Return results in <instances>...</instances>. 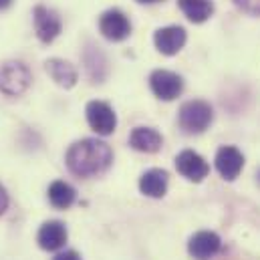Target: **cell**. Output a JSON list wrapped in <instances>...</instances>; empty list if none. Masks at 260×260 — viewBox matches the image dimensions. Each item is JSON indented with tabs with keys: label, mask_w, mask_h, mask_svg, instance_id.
I'll return each instance as SVG.
<instances>
[{
	"label": "cell",
	"mask_w": 260,
	"mask_h": 260,
	"mask_svg": "<svg viewBox=\"0 0 260 260\" xmlns=\"http://www.w3.org/2000/svg\"><path fill=\"white\" fill-rule=\"evenodd\" d=\"M67 168L79 178H93L103 174L111 161L113 151L105 141L99 139H81L73 143L67 151Z\"/></svg>",
	"instance_id": "obj_1"
},
{
	"label": "cell",
	"mask_w": 260,
	"mask_h": 260,
	"mask_svg": "<svg viewBox=\"0 0 260 260\" xmlns=\"http://www.w3.org/2000/svg\"><path fill=\"white\" fill-rule=\"evenodd\" d=\"M214 119V111L212 107L206 103V101H188L182 105L180 109V115H178V121H180V127L186 131V133H202L210 127Z\"/></svg>",
	"instance_id": "obj_2"
},
{
	"label": "cell",
	"mask_w": 260,
	"mask_h": 260,
	"mask_svg": "<svg viewBox=\"0 0 260 260\" xmlns=\"http://www.w3.org/2000/svg\"><path fill=\"white\" fill-rule=\"evenodd\" d=\"M30 81H32L30 71L22 63L10 61V63H4L0 67V91L4 95H8V97L22 95L28 89Z\"/></svg>",
	"instance_id": "obj_3"
},
{
	"label": "cell",
	"mask_w": 260,
	"mask_h": 260,
	"mask_svg": "<svg viewBox=\"0 0 260 260\" xmlns=\"http://www.w3.org/2000/svg\"><path fill=\"white\" fill-rule=\"evenodd\" d=\"M85 113H87V121H89L91 129L99 135H111L117 127L115 111L105 101H91L87 105Z\"/></svg>",
	"instance_id": "obj_4"
},
{
	"label": "cell",
	"mask_w": 260,
	"mask_h": 260,
	"mask_svg": "<svg viewBox=\"0 0 260 260\" xmlns=\"http://www.w3.org/2000/svg\"><path fill=\"white\" fill-rule=\"evenodd\" d=\"M149 87L153 91V95L157 99H164V101H174L182 89H184V81L180 75L172 73V71H153L151 77H149Z\"/></svg>",
	"instance_id": "obj_5"
},
{
	"label": "cell",
	"mask_w": 260,
	"mask_h": 260,
	"mask_svg": "<svg viewBox=\"0 0 260 260\" xmlns=\"http://www.w3.org/2000/svg\"><path fill=\"white\" fill-rule=\"evenodd\" d=\"M99 30L109 41H123V39L129 37L131 22L121 10L113 8V10H107L99 18Z\"/></svg>",
	"instance_id": "obj_6"
},
{
	"label": "cell",
	"mask_w": 260,
	"mask_h": 260,
	"mask_svg": "<svg viewBox=\"0 0 260 260\" xmlns=\"http://www.w3.org/2000/svg\"><path fill=\"white\" fill-rule=\"evenodd\" d=\"M176 168H178V172H180L186 180H190V182H202V180L210 174L208 161H206L200 153L192 151V149H186V151H182V153L176 157Z\"/></svg>",
	"instance_id": "obj_7"
},
{
	"label": "cell",
	"mask_w": 260,
	"mask_h": 260,
	"mask_svg": "<svg viewBox=\"0 0 260 260\" xmlns=\"http://www.w3.org/2000/svg\"><path fill=\"white\" fill-rule=\"evenodd\" d=\"M242 168H244V155L236 147L224 145V147L218 149V153H216V170L224 180H228V182L236 180L240 176Z\"/></svg>",
	"instance_id": "obj_8"
},
{
	"label": "cell",
	"mask_w": 260,
	"mask_h": 260,
	"mask_svg": "<svg viewBox=\"0 0 260 260\" xmlns=\"http://www.w3.org/2000/svg\"><path fill=\"white\" fill-rule=\"evenodd\" d=\"M220 248H222L220 236L216 232H208V230L196 232L188 242V252L196 260H210L220 252Z\"/></svg>",
	"instance_id": "obj_9"
},
{
	"label": "cell",
	"mask_w": 260,
	"mask_h": 260,
	"mask_svg": "<svg viewBox=\"0 0 260 260\" xmlns=\"http://www.w3.org/2000/svg\"><path fill=\"white\" fill-rule=\"evenodd\" d=\"M61 18L45 8V6H37L35 8V30H37V37L43 41V43H53L59 32H61Z\"/></svg>",
	"instance_id": "obj_10"
},
{
	"label": "cell",
	"mask_w": 260,
	"mask_h": 260,
	"mask_svg": "<svg viewBox=\"0 0 260 260\" xmlns=\"http://www.w3.org/2000/svg\"><path fill=\"white\" fill-rule=\"evenodd\" d=\"M153 43L157 47V51L161 55H176L182 51V47L186 45V30L182 26H166V28H159L153 37Z\"/></svg>",
	"instance_id": "obj_11"
},
{
	"label": "cell",
	"mask_w": 260,
	"mask_h": 260,
	"mask_svg": "<svg viewBox=\"0 0 260 260\" xmlns=\"http://www.w3.org/2000/svg\"><path fill=\"white\" fill-rule=\"evenodd\" d=\"M67 228L63 222H59V220H51V222H45L43 226H41V230H39V236H37V240H39V246L43 248V250H59V248H63L67 242Z\"/></svg>",
	"instance_id": "obj_12"
},
{
	"label": "cell",
	"mask_w": 260,
	"mask_h": 260,
	"mask_svg": "<svg viewBox=\"0 0 260 260\" xmlns=\"http://www.w3.org/2000/svg\"><path fill=\"white\" fill-rule=\"evenodd\" d=\"M168 180L166 170H147L139 180V190L149 198H164L168 192Z\"/></svg>",
	"instance_id": "obj_13"
},
{
	"label": "cell",
	"mask_w": 260,
	"mask_h": 260,
	"mask_svg": "<svg viewBox=\"0 0 260 260\" xmlns=\"http://www.w3.org/2000/svg\"><path fill=\"white\" fill-rule=\"evenodd\" d=\"M129 145L135 151L155 153L161 147V135L151 127H135L129 135Z\"/></svg>",
	"instance_id": "obj_14"
},
{
	"label": "cell",
	"mask_w": 260,
	"mask_h": 260,
	"mask_svg": "<svg viewBox=\"0 0 260 260\" xmlns=\"http://www.w3.org/2000/svg\"><path fill=\"white\" fill-rule=\"evenodd\" d=\"M47 73L53 77V81L65 89H71L77 83V71L75 67L61 59H51L47 61Z\"/></svg>",
	"instance_id": "obj_15"
},
{
	"label": "cell",
	"mask_w": 260,
	"mask_h": 260,
	"mask_svg": "<svg viewBox=\"0 0 260 260\" xmlns=\"http://www.w3.org/2000/svg\"><path fill=\"white\" fill-rule=\"evenodd\" d=\"M178 4L192 22H204L214 12L212 0H178Z\"/></svg>",
	"instance_id": "obj_16"
},
{
	"label": "cell",
	"mask_w": 260,
	"mask_h": 260,
	"mask_svg": "<svg viewBox=\"0 0 260 260\" xmlns=\"http://www.w3.org/2000/svg\"><path fill=\"white\" fill-rule=\"evenodd\" d=\"M75 198H77L75 188H73L71 184L63 182V180L53 182L51 188H49V202H51L55 208H59V210H65L69 206H73Z\"/></svg>",
	"instance_id": "obj_17"
},
{
	"label": "cell",
	"mask_w": 260,
	"mask_h": 260,
	"mask_svg": "<svg viewBox=\"0 0 260 260\" xmlns=\"http://www.w3.org/2000/svg\"><path fill=\"white\" fill-rule=\"evenodd\" d=\"M234 4L250 14H260V0H234Z\"/></svg>",
	"instance_id": "obj_18"
},
{
	"label": "cell",
	"mask_w": 260,
	"mask_h": 260,
	"mask_svg": "<svg viewBox=\"0 0 260 260\" xmlns=\"http://www.w3.org/2000/svg\"><path fill=\"white\" fill-rule=\"evenodd\" d=\"M55 260H81V256L75 252V250H65V252H61V254H57Z\"/></svg>",
	"instance_id": "obj_19"
},
{
	"label": "cell",
	"mask_w": 260,
	"mask_h": 260,
	"mask_svg": "<svg viewBox=\"0 0 260 260\" xmlns=\"http://www.w3.org/2000/svg\"><path fill=\"white\" fill-rule=\"evenodd\" d=\"M6 208H8V196H6V192H4V188L0 186V216L4 214Z\"/></svg>",
	"instance_id": "obj_20"
},
{
	"label": "cell",
	"mask_w": 260,
	"mask_h": 260,
	"mask_svg": "<svg viewBox=\"0 0 260 260\" xmlns=\"http://www.w3.org/2000/svg\"><path fill=\"white\" fill-rule=\"evenodd\" d=\"M12 4V0H0V10H4V8H8Z\"/></svg>",
	"instance_id": "obj_21"
},
{
	"label": "cell",
	"mask_w": 260,
	"mask_h": 260,
	"mask_svg": "<svg viewBox=\"0 0 260 260\" xmlns=\"http://www.w3.org/2000/svg\"><path fill=\"white\" fill-rule=\"evenodd\" d=\"M137 2H141V4H153V2H161V0H137Z\"/></svg>",
	"instance_id": "obj_22"
}]
</instances>
